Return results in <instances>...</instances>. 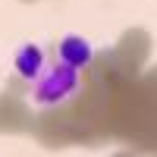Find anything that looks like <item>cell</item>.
Segmentation results:
<instances>
[{
    "label": "cell",
    "mask_w": 157,
    "mask_h": 157,
    "mask_svg": "<svg viewBox=\"0 0 157 157\" xmlns=\"http://www.w3.org/2000/svg\"><path fill=\"white\" fill-rule=\"evenodd\" d=\"M72 88H75V69L63 63V66L50 69L41 82H38V101L54 104V101H60V98H66Z\"/></svg>",
    "instance_id": "1"
},
{
    "label": "cell",
    "mask_w": 157,
    "mask_h": 157,
    "mask_svg": "<svg viewBox=\"0 0 157 157\" xmlns=\"http://www.w3.org/2000/svg\"><path fill=\"white\" fill-rule=\"evenodd\" d=\"M60 57H63V63H66V66L78 69V66H85V63H91V47L82 41V38H63Z\"/></svg>",
    "instance_id": "2"
},
{
    "label": "cell",
    "mask_w": 157,
    "mask_h": 157,
    "mask_svg": "<svg viewBox=\"0 0 157 157\" xmlns=\"http://www.w3.org/2000/svg\"><path fill=\"white\" fill-rule=\"evenodd\" d=\"M16 69H19L25 78L38 75V69H41V50H38V47H22L19 57H16Z\"/></svg>",
    "instance_id": "3"
}]
</instances>
